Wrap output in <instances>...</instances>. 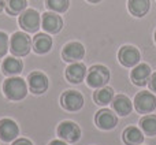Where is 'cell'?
<instances>
[{"instance_id": "obj_1", "label": "cell", "mask_w": 156, "mask_h": 145, "mask_svg": "<svg viewBox=\"0 0 156 145\" xmlns=\"http://www.w3.org/2000/svg\"><path fill=\"white\" fill-rule=\"evenodd\" d=\"M3 92H4L5 97L14 101H18L26 97L27 94V85L25 80L19 77H11L7 78L3 83Z\"/></svg>"}, {"instance_id": "obj_2", "label": "cell", "mask_w": 156, "mask_h": 145, "mask_svg": "<svg viewBox=\"0 0 156 145\" xmlns=\"http://www.w3.org/2000/svg\"><path fill=\"white\" fill-rule=\"evenodd\" d=\"M32 40L29 34L23 32H16L10 38V51L14 56H26L32 49Z\"/></svg>"}, {"instance_id": "obj_3", "label": "cell", "mask_w": 156, "mask_h": 145, "mask_svg": "<svg viewBox=\"0 0 156 145\" xmlns=\"http://www.w3.org/2000/svg\"><path fill=\"white\" fill-rule=\"evenodd\" d=\"M110 81V70L105 66L94 65L88 70L86 74V83L93 89H99L107 85Z\"/></svg>"}, {"instance_id": "obj_4", "label": "cell", "mask_w": 156, "mask_h": 145, "mask_svg": "<svg viewBox=\"0 0 156 145\" xmlns=\"http://www.w3.org/2000/svg\"><path fill=\"white\" fill-rule=\"evenodd\" d=\"M41 23L40 14L33 8H27L19 15V25L27 33H34L38 30Z\"/></svg>"}, {"instance_id": "obj_5", "label": "cell", "mask_w": 156, "mask_h": 145, "mask_svg": "<svg viewBox=\"0 0 156 145\" xmlns=\"http://www.w3.org/2000/svg\"><path fill=\"white\" fill-rule=\"evenodd\" d=\"M58 136L63 141L67 143H77L81 138V129L77 123L71 121H65L58 126Z\"/></svg>"}, {"instance_id": "obj_6", "label": "cell", "mask_w": 156, "mask_h": 145, "mask_svg": "<svg viewBox=\"0 0 156 145\" xmlns=\"http://www.w3.org/2000/svg\"><path fill=\"white\" fill-rule=\"evenodd\" d=\"M134 107L140 114H149L156 108V96L151 92H140L134 99Z\"/></svg>"}, {"instance_id": "obj_7", "label": "cell", "mask_w": 156, "mask_h": 145, "mask_svg": "<svg viewBox=\"0 0 156 145\" xmlns=\"http://www.w3.org/2000/svg\"><path fill=\"white\" fill-rule=\"evenodd\" d=\"M41 27L45 30L47 33L51 34H56L62 30L63 27V21L60 18V15H58L56 12L51 11V12H44L41 15Z\"/></svg>"}, {"instance_id": "obj_8", "label": "cell", "mask_w": 156, "mask_h": 145, "mask_svg": "<svg viewBox=\"0 0 156 145\" xmlns=\"http://www.w3.org/2000/svg\"><path fill=\"white\" fill-rule=\"evenodd\" d=\"M60 104L67 111H78L83 105V96L77 90H66L60 97Z\"/></svg>"}, {"instance_id": "obj_9", "label": "cell", "mask_w": 156, "mask_h": 145, "mask_svg": "<svg viewBox=\"0 0 156 145\" xmlns=\"http://www.w3.org/2000/svg\"><path fill=\"white\" fill-rule=\"evenodd\" d=\"M140 52L133 45H123L118 52V59L125 67H133L137 66L140 62Z\"/></svg>"}, {"instance_id": "obj_10", "label": "cell", "mask_w": 156, "mask_h": 145, "mask_svg": "<svg viewBox=\"0 0 156 145\" xmlns=\"http://www.w3.org/2000/svg\"><path fill=\"white\" fill-rule=\"evenodd\" d=\"M29 81V89L34 94H43L48 89V78L41 71H33L27 77Z\"/></svg>"}, {"instance_id": "obj_11", "label": "cell", "mask_w": 156, "mask_h": 145, "mask_svg": "<svg viewBox=\"0 0 156 145\" xmlns=\"http://www.w3.org/2000/svg\"><path fill=\"white\" fill-rule=\"evenodd\" d=\"M94 122H96L97 127L101 130H111L116 126L118 123V118L111 110H100L94 116Z\"/></svg>"}, {"instance_id": "obj_12", "label": "cell", "mask_w": 156, "mask_h": 145, "mask_svg": "<svg viewBox=\"0 0 156 145\" xmlns=\"http://www.w3.org/2000/svg\"><path fill=\"white\" fill-rule=\"evenodd\" d=\"M19 134L18 125L12 121V119H2L0 121V140L4 143H10V141L15 140Z\"/></svg>"}, {"instance_id": "obj_13", "label": "cell", "mask_w": 156, "mask_h": 145, "mask_svg": "<svg viewBox=\"0 0 156 145\" xmlns=\"http://www.w3.org/2000/svg\"><path fill=\"white\" fill-rule=\"evenodd\" d=\"M83 55H85V48L82 44L77 41L66 44L62 51V56L66 62H78L83 58Z\"/></svg>"}, {"instance_id": "obj_14", "label": "cell", "mask_w": 156, "mask_h": 145, "mask_svg": "<svg viewBox=\"0 0 156 145\" xmlns=\"http://www.w3.org/2000/svg\"><path fill=\"white\" fill-rule=\"evenodd\" d=\"M149 77H151V67H149L147 63H138L132 70V74H130V78H132L133 83L138 85V86L147 85Z\"/></svg>"}, {"instance_id": "obj_15", "label": "cell", "mask_w": 156, "mask_h": 145, "mask_svg": "<svg viewBox=\"0 0 156 145\" xmlns=\"http://www.w3.org/2000/svg\"><path fill=\"white\" fill-rule=\"evenodd\" d=\"M88 69L82 63H73L66 69V80L71 83H80L86 78Z\"/></svg>"}, {"instance_id": "obj_16", "label": "cell", "mask_w": 156, "mask_h": 145, "mask_svg": "<svg viewBox=\"0 0 156 145\" xmlns=\"http://www.w3.org/2000/svg\"><path fill=\"white\" fill-rule=\"evenodd\" d=\"M33 49L36 54L43 55L47 54L49 49L52 48V38L45 33H38L33 37Z\"/></svg>"}, {"instance_id": "obj_17", "label": "cell", "mask_w": 156, "mask_h": 145, "mask_svg": "<svg viewBox=\"0 0 156 145\" xmlns=\"http://www.w3.org/2000/svg\"><path fill=\"white\" fill-rule=\"evenodd\" d=\"M112 108L118 115L121 116H126L132 112L133 110V104L129 100V97L123 96V94H118V96L114 97L112 100Z\"/></svg>"}, {"instance_id": "obj_18", "label": "cell", "mask_w": 156, "mask_h": 145, "mask_svg": "<svg viewBox=\"0 0 156 145\" xmlns=\"http://www.w3.org/2000/svg\"><path fill=\"white\" fill-rule=\"evenodd\" d=\"M122 138H123V143L126 145H141L144 143L143 132L136 126H129L127 129H125Z\"/></svg>"}, {"instance_id": "obj_19", "label": "cell", "mask_w": 156, "mask_h": 145, "mask_svg": "<svg viewBox=\"0 0 156 145\" xmlns=\"http://www.w3.org/2000/svg\"><path fill=\"white\" fill-rule=\"evenodd\" d=\"M151 7V2L149 0H129L127 2V8H129L130 14L137 18L147 15Z\"/></svg>"}, {"instance_id": "obj_20", "label": "cell", "mask_w": 156, "mask_h": 145, "mask_svg": "<svg viewBox=\"0 0 156 145\" xmlns=\"http://www.w3.org/2000/svg\"><path fill=\"white\" fill-rule=\"evenodd\" d=\"M23 69V63L21 59H16L14 56H8L4 59L2 65V70L5 75H16L22 71Z\"/></svg>"}, {"instance_id": "obj_21", "label": "cell", "mask_w": 156, "mask_h": 145, "mask_svg": "<svg viewBox=\"0 0 156 145\" xmlns=\"http://www.w3.org/2000/svg\"><path fill=\"white\" fill-rule=\"evenodd\" d=\"M94 101L99 105H107L110 103H112L114 100V90L110 86H103V88H99L93 94Z\"/></svg>"}, {"instance_id": "obj_22", "label": "cell", "mask_w": 156, "mask_h": 145, "mask_svg": "<svg viewBox=\"0 0 156 145\" xmlns=\"http://www.w3.org/2000/svg\"><path fill=\"white\" fill-rule=\"evenodd\" d=\"M26 0H5V11L10 15H19L26 10Z\"/></svg>"}, {"instance_id": "obj_23", "label": "cell", "mask_w": 156, "mask_h": 145, "mask_svg": "<svg viewBox=\"0 0 156 145\" xmlns=\"http://www.w3.org/2000/svg\"><path fill=\"white\" fill-rule=\"evenodd\" d=\"M140 126L147 136H156V115H147L140 121Z\"/></svg>"}, {"instance_id": "obj_24", "label": "cell", "mask_w": 156, "mask_h": 145, "mask_svg": "<svg viewBox=\"0 0 156 145\" xmlns=\"http://www.w3.org/2000/svg\"><path fill=\"white\" fill-rule=\"evenodd\" d=\"M69 4H70L69 0H47V7L54 12H65L67 11Z\"/></svg>"}, {"instance_id": "obj_25", "label": "cell", "mask_w": 156, "mask_h": 145, "mask_svg": "<svg viewBox=\"0 0 156 145\" xmlns=\"http://www.w3.org/2000/svg\"><path fill=\"white\" fill-rule=\"evenodd\" d=\"M10 49V40L4 32H0V58H3Z\"/></svg>"}, {"instance_id": "obj_26", "label": "cell", "mask_w": 156, "mask_h": 145, "mask_svg": "<svg viewBox=\"0 0 156 145\" xmlns=\"http://www.w3.org/2000/svg\"><path fill=\"white\" fill-rule=\"evenodd\" d=\"M149 88H151L152 92H156V72L149 77Z\"/></svg>"}, {"instance_id": "obj_27", "label": "cell", "mask_w": 156, "mask_h": 145, "mask_svg": "<svg viewBox=\"0 0 156 145\" xmlns=\"http://www.w3.org/2000/svg\"><path fill=\"white\" fill-rule=\"evenodd\" d=\"M12 145H33V144L26 138H18L16 141H14Z\"/></svg>"}, {"instance_id": "obj_28", "label": "cell", "mask_w": 156, "mask_h": 145, "mask_svg": "<svg viewBox=\"0 0 156 145\" xmlns=\"http://www.w3.org/2000/svg\"><path fill=\"white\" fill-rule=\"evenodd\" d=\"M49 145H67V144L63 143V141H60V140H54V141L49 143Z\"/></svg>"}, {"instance_id": "obj_29", "label": "cell", "mask_w": 156, "mask_h": 145, "mask_svg": "<svg viewBox=\"0 0 156 145\" xmlns=\"http://www.w3.org/2000/svg\"><path fill=\"white\" fill-rule=\"evenodd\" d=\"M5 8V0H0V12Z\"/></svg>"}, {"instance_id": "obj_30", "label": "cell", "mask_w": 156, "mask_h": 145, "mask_svg": "<svg viewBox=\"0 0 156 145\" xmlns=\"http://www.w3.org/2000/svg\"><path fill=\"white\" fill-rule=\"evenodd\" d=\"M89 3H92V4H96V3H100L101 0H88Z\"/></svg>"}, {"instance_id": "obj_31", "label": "cell", "mask_w": 156, "mask_h": 145, "mask_svg": "<svg viewBox=\"0 0 156 145\" xmlns=\"http://www.w3.org/2000/svg\"><path fill=\"white\" fill-rule=\"evenodd\" d=\"M155 43H156V32H155Z\"/></svg>"}]
</instances>
